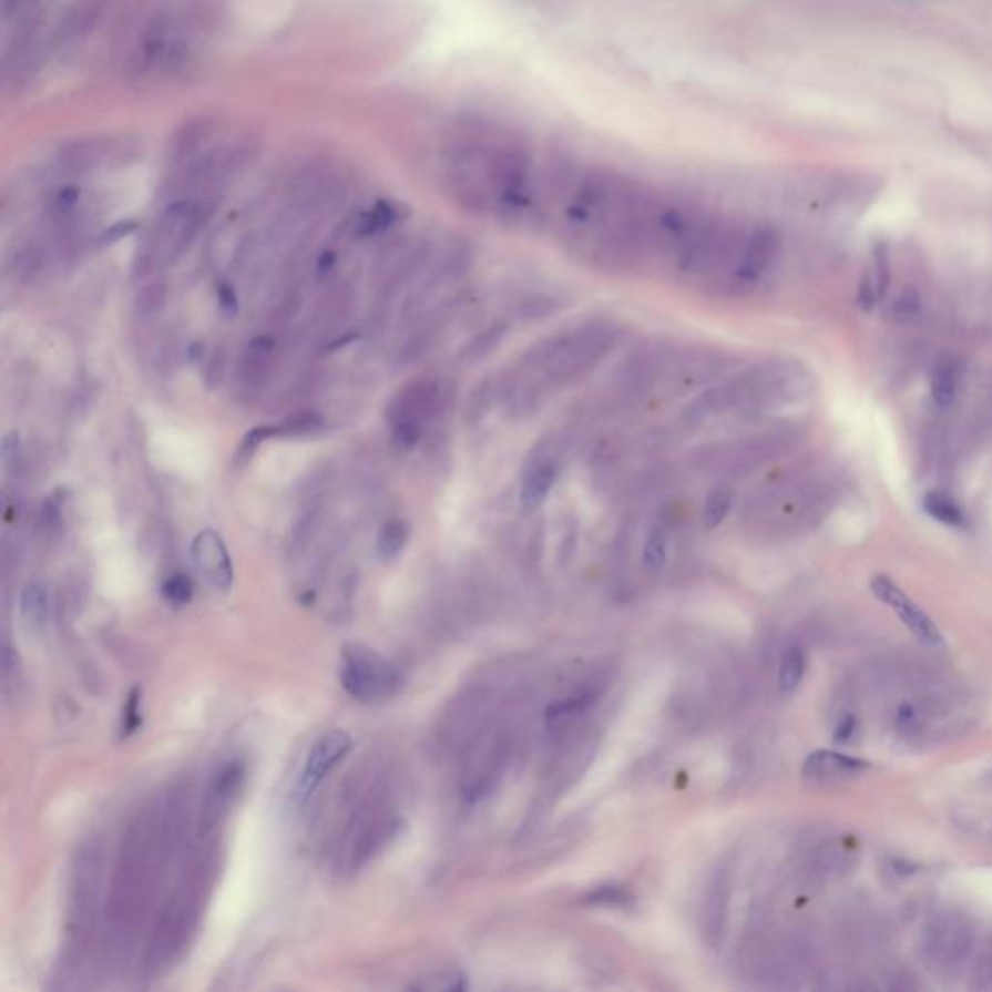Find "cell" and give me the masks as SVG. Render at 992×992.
Listing matches in <instances>:
<instances>
[{"label": "cell", "mask_w": 992, "mask_h": 992, "mask_svg": "<svg viewBox=\"0 0 992 992\" xmlns=\"http://www.w3.org/2000/svg\"><path fill=\"white\" fill-rule=\"evenodd\" d=\"M339 681L355 700L377 704L398 691L400 673L375 650L359 642H349L341 650Z\"/></svg>", "instance_id": "6da1fadb"}, {"label": "cell", "mask_w": 992, "mask_h": 992, "mask_svg": "<svg viewBox=\"0 0 992 992\" xmlns=\"http://www.w3.org/2000/svg\"><path fill=\"white\" fill-rule=\"evenodd\" d=\"M351 746H354V740L344 729H330V732L323 733L313 743L305 768L300 771L299 789H297L299 802L310 799L316 787L323 784L324 777L328 776L331 769L346 758Z\"/></svg>", "instance_id": "7a4b0ae2"}, {"label": "cell", "mask_w": 992, "mask_h": 992, "mask_svg": "<svg viewBox=\"0 0 992 992\" xmlns=\"http://www.w3.org/2000/svg\"><path fill=\"white\" fill-rule=\"evenodd\" d=\"M870 590L877 595L878 601H882L884 605L892 609L896 615L900 616L901 623L906 624L923 644L937 646L942 642L939 628H937V624L932 623L931 616L927 615L917 603L909 600L908 595L901 592L890 577H872Z\"/></svg>", "instance_id": "3957f363"}, {"label": "cell", "mask_w": 992, "mask_h": 992, "mask_svg": "<svg viewBox=\"0 0 992 992\" xmlns=\"http://www.w3.org/2000/svg\"><path fill=\"white\" fill-rule=\"evenodd\" d=\"M191 556L194 569L198 570L206 584L212 585L217 592H227L232 587L235 577L232 556L219 533L212 530L201 531L193 539Z\"/></svg>", "instance_id": "277c9868"}, {"label": "cell", "mask_w": 992, "mask_h": 992, "mask_svg": "<svg viewBox=\"0 0 992 992\" xmlns=\"http://www.w3.org/2000/svg\"><path fill=\"white\" fill-rule=\"evenodd\" d=\"M440 403H442V392L437 385L432 382H417L411 385L396 396L392 406L388 409V417L393 423H417L423 425V421L439 413Z\"/></svg>", "instance_id": "5b68a950"}, {"label": "cell", "mask_w": 992, "mask_h": 992, "mask_svg": "<svg viewBox=\"0 0 992 992\" xmlns=\"http://www.w3.org/2000/svg\"><path fill=\"white\" fill-rule=\"evenodd\" d=\"M779 247H781V237H779L776 227L766 225V227L756 229L750 241L746 243L740 276H745L746 279H756L761 274H766L774 266Z\"/></svg>", "instance_id": "8992f818"}, {"label": "cell", "mask_w": 992, "mask_h": 992, "mask_svg": "<svg viewBox=\"0 0 992 992\" xmlns=\"http://www.w3.org/2000/svg\"><path fill=\"white\" fill-rule=\"evenodd\" d=\"M559 468L553 460H538L525 470L520 487V504L525 512H535L553 489Z\"/></svg>", "instance_id": "52a82bcc"}, {"label": "cell", "mask_w": 992, "mask_h": 992, "mask_svg": "<svg viewBox=\"0 0 992 992\" xmlns=\"http://www.w3.org/2000/svg\"><path fill=\"white\" fill-rule=\"evenodd\" d=\"M245 776V768L241 761H232L225 768L217 771L214 781L209 785L208 800H206V812L204 818L212 826L216 822L219 815L224 812L227 805L232 802L233 795L237 792Z\"/></svg>", "instance_id": "ba28073f"}, {"label": "cell", "mask_w": 992, "mask_h": 992, "mask_svg": "<svg viewBox=\"0 0 992 992\" xmlns=\"http://www.w3.org/2000/svg\"><path fill=\"white\" fill-rule=\"evenodd\" d=\"M960 386V369L958 362L952 361L950 357H942L931 375V396L932 400L940 408L952 406Z\"/></svg>", "instance_id": "9c48e42d"}, {"label": "cell", "mask_w": 992, "mask_h": 992, "mask_svg": "<svg viewBox=\"0 0 992 992\" xmlns=\"http://www.w3.org/2000/svg\"><path fill=\"white\" fill-rule=\"evenodd\" d=\"M923 508L932 520L950 525V528H960L965 523V514H963L960 502L942 491H929L924 494Z\"/></svg>", "instance_id": "30bf717a"}, {"label": "cell", "mask_w": 992, "mask_h": 992, "mask_svg": "<svg viewBox=\"0 0 992 992\" xmlns=\"http://www.w3.org/2000/svg\"><path fill=\"white\" fill-rule=\"evenodd\" d=\"M867 768V764L857 758L841 756L836 753H816L810 756L805 766L807 776H838L843 771H857V769Z\"/></svg>", "instance_id": "8fae6325"}, {"label": "cell", "mask_w": 992, "mask_h": 992, "mask_svg": "<svg viewBox=\"0 0 992 992\" xmlns=\"http://www.w3.org/2000/svg\"><path fill=\"white\" fill-rule=\"evenodd\" d=\"M398 217H400V214H398V208L393 206L392 202H377L369 212H365L359 217L355 233L359 237H372V235H378V233L388 232L398 222Z\"/></svg>", "instance_id": "7c38bea8"}, {"label": "cell", "mask_w": 992, "mask_h": 992, "mask_svg": "<svg viewBox=\"0 0 992 992\" xmlns=\"http://www.w3.org/2000/svg\"><path fill=\"white\" fill-rule=\"evenodd\" d=\"M409 541V525L403 520H390L378 531L377 551L382 561H393L400 556Z\"/></svg>", "instance_id": "4fadbf2b"}, {"label": "cell", "mask_w": 992, "mask_h": 992, "mask_svg": "<svg viewBox=\"0 0 992 992\" xmlns=\"http://www.w3.org/2000/svg\"><path fill=\"white\" fill-rule=\"evenodd\" d=\"M733 504H735V493L729 487L716 489L714 493H709L702 510V523L708 530H716L717 525L727 520V515L732 514Z\"/></svg>", "instance_id": "5bb4252c"}, {"label": "cell", "mask_w": 992, "mask_h": 992, "mask_svg": "<svg viewBox=\"0 0 992 992\" xmlns=\"http://www.w3.org/2000/svg\"><path fill=\"white\" fill-rule=\"evenodd\" d=\"M508 331L507 323H493L487 326L485 330L479 331L475 338L471 339L468 346L463 347V359L466 361H479L487 355L494 351V347L499 346L504 339Z\"/></svg>", "instance_id": "9a60e30c"}, {"label": "cell", "mask_w": 992, "mask_h": 992, "mask_svg": "<svg viewBox=\"0 0 992 992\" xmlns=\"http://www.w3.org/2000/svg\"><path fill=\"white\" fill-rule=\"evenodd\" d=\"M69 491L62 489V487L54 489L53 493L47 497L43 507H41V514H39V523H41V528H43L47 535H54V533H59V530H61L62 522H64V512H67V507H69Z\"/></svg>", "instance_id": "2e32d148"}, {"label": "cell", "mask_w": 992, "mask_h": 992, "mask_svg": "<svg viewBox=\"0 0 992 992\" xmlns=\"http://www.w3.org/2000/svg\"><path fill=\"white\" fill-rule=\"evenodd\" d=\"M805 654L800 647H789L781 659L779 669V688L784 694H792L799 688L802 675H805Z\"/></svg>", "instance_id": "e0dca14e"}, {"label": "cell", "mask_w": 992, "mask_h": 992, "mask_svg": "<svg viewBox=\"0 0 992 992\" xmlns=\"http://www.w3.org/2000/svg\"><path fill=\"white\" fill-rule=\"evenodd\" d=\"M274 427H276V439L277 437H285V439L308 437V434L323 431L324 419L315 411H307V413H299V416L292 417L284 423L274 425Z\"/></svg>", "instance_id": "ac0fdd59"}, {"label": "cell", "mask_w": 992, "mask_h": 992, "mask_svg": "<svg viewBox=\"0 0 992 992\" xmlns=\"http://www.w3.org/2000/svg\"><path fill=\"white\" fill-rule=\"evenodd\" d=\"M20 613H22L25 623L38 624L43 623L47 616V595L38 584H28L20 593Z\"/></svg>", "instance_id": "d6986e66"}, {"label": "cell", "mask_w": 992, "mask_h": 992, "mask_svg": "<svg viewBox=\"0 0 992 992\" xmlns=\"http://www.w3.org/2000/svg\"><path fill=\"white\" fill-rule=\"evenodd\" d=\"M667 561V538L659 528L650 531L642 553V564L650 574H657Z\"/></svg>", "instance_id": "ffe728a7"}, {"label": "cell", "mask_w": 992, "mask_h": 992, "mask_svg": "<svg viewBox=\"0 0 992 992\" xmlns=\"http://www.w3.org/2000/svg\"><path fill=\"white\" fill-rule=\"evenodd\" d=\"M870 274L875 277L878 297L884 299L886 293H888V287H890V279H892L890 250H888V245H886V243H878L875 250H872V272H870Z\"/></svg>", "instance_id": "44dd1931"}, {"label": "cell", "mask_w": 992, "mask_h": 992, "mask_svg": "<svg viewBox=\"0 0 992 992\" xmlns=\"http://www.w3.org/2000/svg\"><path fill=\"white\" fill-rule=\"evenodd\" d=\"M162 595L165 601H170L171 605H188L193 601L194 584L186 574H173L167 577L162 585Z\"/></svg>", "instance_id": "7402d4cb"}, {"label": "cell", "mask_w": 992, "mask_h": 992, "mask_svg": "<svg viewBox=\"0 0 992 992\" xmlns=\"http://www.w3.org/2000/svg\"><path fill=\"white\" fill-rule=\"evenodd\" d=\"M140 727H142V691L132 688L124 702L121 739H129L131 735L139 732Z\"/></svg>", "instance_id": "603a6c76"}, {"label": "cell", "mask_w": 992, "mask_h": 992, "mask_svg": "<svg viewBox=\"0 0 992 992\" xmlns=\"http://www.w3.org/2000/svg\"><path fill=\"white\" fill-rule=\"evenodd\" d=\"M167 289L163 284L147 285L136 297V313L142 316H154L165 307Z\"/></svg>", "instance_id": "cb8c5ba5"}, {"label": "cell", "mask_w": 992, "mask_h": 992, "mask_svg": "<svg viewBox=\"0 0 992 992\" xmlns=\"http://www.w3.org/2000/svg\"><path fill=\"white\" fill-rule=\"evenodd\" d=\"M269 439H276L274 425H262V427H256L248 434H245V439L241 442L239 452H237V462L247 463L262 442H266Z\"/></svg>", "instance_id": "d4e9b609"}, {"label": "cell", "mask_w": 992, "mask_h": 992, "mask_svg": "<svg viewBox=\"0 0 992 992\" xmlns=\"http://www.w3.org/2000/svg\"><path fill=\"white\" fill-rule=\"evenodd\" d=\"M628 901H631V896L623 888H618V886H603L600 890H593L592 893H587L584 898V903H590V906H609V908L624 906Z\"/></svg>", "instance_id": "484cf974"}, {"label": "cell", "mask_w": 992, "mask_h": 992, "mask_svg": "<svg viewBox=\"0 0 992 992\" xmlns=\"http://www.w3.org/2000/svg\"><path fill=\"white\" fill-rule=\"evenodd\" d=\"M421 439V425L393 423L392 425V444L400 452H409L411 448H416L417 442Z\"/></svg>", "instance_id": "4316f807"}, {"label": "cell", "mask_w": 992, "mask_h": 992, "mask_svg": "<svg viewBox=\"0 0 992 992\" xmlns=\"http://www.w3.org/2000/svg\"><path fill=\"white\" fill-rule=\"evenodd\" d=\"M216 295L217 307H219L225 318H235V316L239 315V297H237V293H235L232 285L222 282V284L217 285Z\"/></svg>", "instance_id": "83f0119b"}, {"label": "cell", "mask_w": 992, "mask_h": 992, "mask_svg": "<svg viewBox=\"0 0 992 992\" xmlns=\"http://www.w3.org/2000/svg\"><path fill=\"white\" fill-rule=\"evenodd\" d=\"M590 702H592V696H580V698H570V700L566 702H559V704H554V706L546 709V717H549V719H561V717L574 716V714L584 712V709L590 706Z\"/></svg>", "instance_id": "f1b7e54d"}, {"label": "cell", "mask_w": 992, "mask_h": 992, "mask_svg": "<svg viewBox=\"0 0 992 992\" xmlns=\"http://www.w3.org/2000/svg\"><path fill=\"white\" fill-rule=\"evenodd\" d=\"M880 297H878L877 284H875V277L872 274H865L861 279V285H859V293H857V305L865 310V313H869L875 308Z\"/></svg>", "instance_id": "f546056e"}, {"label": "cell", "mask_w": 992, "mask_h": 992, "mask_svg": "<svg viewBox=\"0 0 992 992\" xmlns=\"http://www.w3.org/2000/svg\"><path fill=\"white\" fill-rule=\"evenodd\" d=\"M919 305H921V299H919V293L916 289H906V292L901 293L898 300L893 303V313L898 318H909V316L916 315L917 310H919Z\"/></svg>", "instance_id": "4dcf8cb0"}, {"label": "cell", "mask_w": 992, "mask_h": 992, "mask_svg": "<svg viewBox=\"0 0 992 992\" xmlns=\"http://www.w3.org/2000/svg\"><path fill=\"white\" fill-rule=\"evenodd\" d=\"M139 229V224L136 222H119V224L111 225L108 232L101 235V243L103 245H113V243H119V241H123L124 237H129L132 233Z\"/></svg>", "instance_id": "1f68e13d"}, {"label": "cell", "mask_w": 992, "mask_h": 992, "mask_svg": "<svg viewBox=\"0 0 992 992\" xmlns=\"http://www.w3.org/2000/svg\"><path fill=\"white\" fill-rule=\"evenodd\" d=\"M18 460H20V434L16 431L8 432L2 440V462L4 466H10Z\"/></svg>", "instance_id": "d6a6232c"}, {"label": "cell", "mask_w": 992, "mask_h": 992, "mask_svg": "<svg viewBox=\"0 0 992 992\" xmlns=\"http://www.w3.org/2000/svg\"><path fill=\"white\" fill-rule=\"evenodd\" d=\"M491 396H493L491 386H479L478 393L471 398L470 413H473V417H478L489 411V408H491Z\"/></svg>", "instance_id": "836d02e7"}, {"label": "cell", "mask_w": 992, "mask_h": 992, "mask_svg": "<svg viewBox=\"0 0 992 992\" xmlns=\"http://www.w3.org/2000/svg\"><path fill=\"white\" fill-rule=\"evenodd\" d=\"M336 266V254L330 253V250H326V253L320 254L318 256V262H316V268L320 274H328L331 272V268Z\"/></svg>", "instance_id": "e575fe53"}, {"label": "cell", "mask_w": 992, "mask_h": 992, "mask_svg": "<svg viewBox=\"0 0 992 992\" xmlns=\"http://www.w3.org/2000/svg\"><path fill=\"white\" fill-rule=\"evenodd\" d=\"M355 339H359V334H355V331H349V334H344V338H338L336 341H331L330 346H328V351H336V349H344V347L349 346V344H354Z\"/></svg>", "instance_id": "d590c367"}, {"label": "cell", "mask_w": 992, "mask_h": 992, "mask_svg": "<svg viewBox=\"0 0 992 992\" xmlns=\"http://www.w3.org/2000/svg\"><path fill=\"white\" fill-rule=\"evenodd\" d=\"M855 732V722L853 719H846L843 724L839 725L838 732H836V740H847Z\"/></svg>", "instance_id": "8d00e7d4"}, {"label": "cell", "mask_w": 992, "mask_h": 992, "mask_svg": "<svg viewBox=\"0 0 992 992\" xmlns=\"http://www.w3.org/2000/svg\"><path fill=\"white\" fill-rule=\"evenodd\" d=\"M188 359L193 362H201L204 359V344H201V341L191 344L188 346Z\"/></svg>", "instance_id": "74e56055"}]
</instances>
